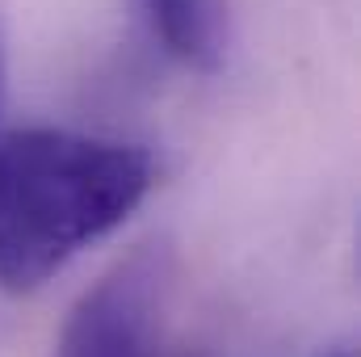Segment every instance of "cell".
<instances>
[{
    "label": "cell",
    "mask_w": 361,
    "mask_h": 357,
    "mask_svg": "<svg viewBox=\"0 0 361 357\" xmlns=\"http://www.w3.org/2000/svg\"><path fill=\"white\" fill-rule=\"evenodd\" d=\"M139 143L25 126L0 135V286L38 290L109 236L152 189Z\"/></svg>",
    "instance_id": "6da1fadb"
},
{
    "label": "cell",
    "mask_w": 361,
    "mask_h": 357,
    "mask_svg": "<svg viewBox=\"0 0 361 357\" xmlns=\"http://www.w3.org/2000/svg\"><path fill=\"white\" fill-rule=\"evenodd\" d=\"M51 357H197L180 320L173 253L143 244L97 277L68 311Z\"/></svg>",
    "instance_id": "7a4b0ae2"
},
{
    "label": "cell",
    "mask_w": 361,
    "mask_h": 357,
    "mask_svg": "<svg viewBox=\"0 0 361 357\" xmlns=\"http://www.w3.org/2000/svg\"><path fill=\"white\" fill-rule=\"evenodd\" d=\"M152 38L189 72H219L227 59V0H135Z\"/></svg>",
    "instance_id": "3957f363"
},
{
    "label": "cell",
    "mask_w": 361,
    "mask_h": 357,
    "mask_svg": "<svg viewBox=\"0 0 361 357\" xmlns=\"http://www.w3.org/2000/svg\"><path fill=\"white\" fill-rule=\"evenodd\" d=\"M0 105H4V42H0ZM4 135V131H0Z\"/></svg>",
    "instance_id": "277c9868"
},
{
    "label": "cell",
    "mask_w": 361,
    "mask_h": 357,
    "mask_svg": "<svg viewBox=\"0 0 361 357\" xmlns=\"http://www.w3.org/2000/svg\"><path fill=\"white\" fill-rule=\"evenodd\" d=\"M332 357H353V353H332Z\"/></svg>",
    "instance_id": "5b68a950"
}]
</instances>
